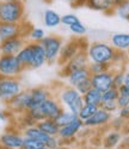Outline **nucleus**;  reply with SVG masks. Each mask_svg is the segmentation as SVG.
Returning <instances> with one entry per match:
<instances>
[{
	"instance_id": "1",
	"label": "nucleus",
	"mask_w": 129,
	"mask_h": 149,
	"mask_svg": "<svg viewBox=\"0 0 129 149\" xmlns=\"http://www.w3.org/2000/svg\"><path fill=\"white\" fill-rule=\"evenodd\" d=\"M116 49L110 43L104 41H95L89 43L86 48L87 58L91 63H100L113 65Z\"/></svg>"
},
{
	"instance_id": "2",
	"label": "nucleus",
	"mask_w": 129,
	"mask_h": 149,
	"mask_svg": "<svg viewBox=\"0 0 129 149\" xmlns=\"http://www.w3.org/2000/svg\"><path fill=\"white\" fill-rule=\"evenodd\" d=\"M62 109L63 107L61 106L60 101L56 99V96L53 95L45 101H43L40 106L29 109L27 114L37 123L43 119H55Z\"/></svg>"
},
{
	"instance_id": "3",
	"label": "nucleus",
	"mask_w": 129,
	"mask_h": 149,
	"mask_svg": "<svg viewBox=\"0 0 129 149\" xmlns=\"http://www.w3.org/2000/svg\"><path fill=\"white\" fill-rule=\"evenodd\" d=\"M25 21V6L21 0L1 1L0 0V22L21 24Z\"/></svg>"
},
{
	"instance_id": "4",
	"label": "nucleus",
	"mask_w": 129,
	"mask_h": 149,
	"mask_svg": "<svg viewBox=\"0 0 129 149\" xmlns=\"http://www.w3.org/2000/svg\"><path fill=\"white\" fill-rule=\"evenodd\" d=\"M55 96L60 101V104L63 108L73 112V113L78 114L80 108L84 106L82 95L74 87H71V86L61 87L58 91V94H55Z\"/></svg>"
},
{
	"instance_id": "5",
	"label": "nucleus",
	"mask_w": 129,
	"mask_h": 149,
	"mask_svg": "<svg viewBox=\"0 0 129 149\" xmlns=\"http://www.w3.org/2000/svg\"><path fill=\"white\" fill-rule=\"evenodd\" d=\"M45 52L47 57V64H55L58 63L59 55L61 52V48L63 46V39L59 35H45L44 39L40 42Z\"/></svg>"
},
{
	"instance_id": "6",
	"label": "nucleus",
	"mask_w": 129,
	"mask_h": 149,
	"mask_svg": "<svg viewBox=\"0 0 129 149\" xmlns=\"http://www.w3.org/2000/svg\"><path fill=\"white\" fill-rule=\"evenodd\" d=\"M87 46H89V42L85 39H73L66 43H63L59 59H58L59 65L62 66L67 61H69L74 55H77L80 51H86Z\"/></svg>"
},
{
	"instance_id": "7",
	"label": "nucleus",
	"mask_w": 129,
	"mask_h": 149,
	"mask_svg": "<svg viewBox=\"0 0 129 149\" xmlns=\"http://www.w3.org/2000/svg\"><path fill=\"white\" fill-rule=\"evenodd\" d=\"M23 90L22 83L17 77H5L0 74V100L7 104Z\"/></svg>"
},
{
	"instance_id": "8",
	"label": "nucleus",
	"mask_w": 129,
	"mask_h": 149,
	"mask_svg": "<svg viewBox=\"0 0 129 149\" xmlns=\"http://www.w3.org/2000/svg\"><path fill=\"white\" fill-rule=\"evenodd\" d=\"M24 70L25 69L16 55L0 54V74L1 76L19 78Z\"/></svg>"
},
{
	"instance_id": "9",
	"label": "nucleus",
	"mask_w": 129,
	"mask_h": 149,
	"mask_svg": "<svg viewBox=\"0 0 129 149\" xmlns=\"http://www.w3.org/2000/svg\"><path fill=\"white\" fill-rule=\"evenodd\" d=\"M31 26L32 25L26 21H24L21 24L0 22V41H5L17 36H23L26 39L27 33L31 29Z\"/></svg>"
},
{
	"instance_id": "10",
	"label": "nucleus",
	"mask_w": 129,
	"mask_h": 149,
	"mask_svg": "<svg viewBox=\"0 0 129 149\" xmlns=\"http://www.w3.org/2000/svg\"><path fill=\"white\" fill-rule=\"evenodd\" d=\"M24 148V135L18 127H10L0 136V149Z\"/></svg>"
},
{
	"instance_id": "11",
	"label": "nucleus",
	"mask_w": 129,
	"mask_h": 149,
	"mask_svg": "<svg viewBox=\"0 0 129 149\" xmlns=\"http://www.w3.org/2000/svg\"><path fill=\"white\" fill-rule=\"evenodd\" d=\"M30 106V91L29 90H22L19 94H17L13 99L6 104L7 111L11 114L21 116L23 113H26L29 111Z\"/></svg>"
},
{
	"instance_id": "12",
	"label": "nucleus",
	"mask_w": 129,
	"mask_h": 149,
	"mask_svg": "<svg viewBox=\"0 0 129 149\" xmlns=\"http://www.w3.org/2000/svg\"><path fill=\"white\" fill-rule=\"evenodd\" d=\"M84 129H85V124L79 118L74 119L72 123H69L67 125L61 126L59 129V134H58V137L60 138L61 144L72 142Z\"/></svg>"
},
{
	"instance_id": "13",
	"label": "nucleus",
	"mask_w": 129,
	"mask_h": 149,
	"mask_svg": "<svg viewBox=\"0 0 129 149\" xmlns=\"http://www.w3.org/2000/svg\"><path fill=\"white\" fill-rule=\"evenodd\" d=\"M90 64V60L87 58V54H86V51H80L77 55H74L69 61H67L64 65L61 66V71H60V74L63 76L64 78L67 77V74H69L72 71H75L78 69H81V68H87Z\"/></svg>"
},
{
	"instance_id": "14",
	"label": "nucleus",
	"mask_w": 129,
	"mask_h": 149,
	"mask_svg": "<svg viewBox=\"0 0 129 149\" xmlns=\"http://www.w3.org/2000/svg\"><path fill=\"white\" fill-rule=\"evenodd\" d=\"M111 118H113L111 113H109L108 111L99 107L93 116H92L91 118H89L86 122H84V124H85L86 129L105 127V126H109L110 122H111Z\"/></svg>"
},
{
	"instance_id": "15",
	"label": "nucleus",
	"mask_w": 129,
	"mask_h": 149,
	"mask_svg": "<svg viewBox=\"0 0 129 149\" xmlns=\"http://www.w3.org/2000/svg\"><path fill=\"white\" fill-rule=\"evenodd\" d=\"M113 76H114L113 70L104 71V72L96 73V74H91L90 79H91L92 88L104 93L105 90L113 87Z\"/></svg>"
},
{
	"instance_id": "16",
	"label": "nucleus",
	"mask_w": 129,
	"mask_h": 149,
	"mask_svg": "<svg viewBox=\"0 0 129 149\" xmlns=\"http://www.w3.org/2000/svg\"><path fill=\"white\" fill-rule=\"evenodd\" d=\"M25 43H26V39L23 36H17L5 41H0V54L17 55V53L23 48Z\"/></svg>"
},
{
	"instance_id": "17",
	"label": "nucleus",
	"mask_w": 129,
	"mask_h": 149,
	"mask_svg": "<svg viewBox=\"0 0 129 149\" xmlns=\"http://www.w3.org/2000/svg\"><path fill=\"white\" fill-rule=\"evenodd\" d=\"M30 91V106L29 109L40 106L43 101H45L48 97L53 96L54 93L48 87H36L32 89H29Z\"/></svg>"
},
{
	"instance_id": "18",
	"label": "nucleus",
	"mask_w": 129,
	"mask_h": 149,
	"mask_svg": "<svg viewBox=\"0 0 129 149\" xmlns=\"http://www.w3.org/2000/svg\"><path fill=\"white\" fill-rule=\"evenodd\" d=\"M31 46H32V59L29 69L37 70L47 64V57H45V52L40 42H31Z\"/></svg>"
},
{
	"instance_id": "19",
	"label": "nucleus",
	"mask_w": 129,
	"mask_h": 149,
	"mask_svg": "<svg viewBox=\"0 0 129 149\" xmlns=\"http://www.w3.org/2000/svg\"><path fill=\"white\" fill-rule=\"evenodd\" d=\"M85 6L92 11L102 12L108 16L115 13V6L111 4L110 0H87Z\"/></svg>"
},
{
	"instance_id": "20",
	"label": "nucleus",
	"mask_w": 129,
	"mask_h": 149,
	"mask_svg": "<svg viewBox=\"0 0 129 149\" xmlns=\"http://www.w3.org/2000/svg\"><path fill=\"white\" fill-rule=\"evenodd\" d=\"M123 138L122 131L110 129L106 134H104V137L102 139V146L104 149H115Z\"/></svg>"
},
{
	"instance_id": "21",
	"label": "nucleus",
	"mask_w": 129,
	"mask_h": 149,
	"mask_svg": "<svg viewBox=\"0 0 129 149\" xmlns=\"http://www.w3.org/2000/svg\"><path fill=\"white\" fill-rule=\"evenodd\" d=\"M110 45H111L116 51L129 53V34L117 33V34L111 35Z\"/></svg>"
},
{
	"instance_id": "22",
	"label": "nucleus",
	"mask_w": 129,
	"mask_h": 149,
	"mask_svg": "<svg viewBox=\"0 0 129 149\" xmlns=\"http://www.w3.org/2000/svg\"><path fill=\"white\" fill-rule=\"evenodd\" d=\"M91 77V72L89 70V68H81L78 69L75 71H72L69 74H67V82H68V86L71 87H77L80 82L85 81L86 78Z\"/></svg>"
},
{
	"instance_id": "23",
	"label": "nucleus",
	"mask_w": 129,
	"mask_h": 149,
	"mask_svg": "<svg viewBox=\"0 0 129 149\" xmlns=\"http://www.w3.org/2000/svg\"><path fill=\"white\" fill-rule=\"evenodd\" d=\"M17 59L19 60V63L23 65L24 69H29L30 68V64H31V59H32V46L31 42H26L23 48L17 53Z\"/></svg>"
},
{
	"instance_id": "24",
	"label": "nucleus",
	"mask_w": 129,
	"mask_h": 149,
	"mask_svg": "<svg viewBox=\"0 0 129 149\" xmlns=\"http://www.w3.org/2000/svg\"><path fill=\"white\" fill-rule=\"evenodd\" d=\"M22 132L24 135V137H29V138H34V139H37V141L42 142L44 146L45 143L48 142V139L50 138L49 135H47L45 132H43L42 130H40L36 125L34 126H29L24 130H22Z\"/></svg>"
},
{
	"instance_id": "25",
	"label": "nucleus",
	"mask_w": 129,
	"mask_h": 149,
	"mask_svg": "<svg viewBox=\"0 0 129 149\" xmlns=\"http://www.w3.org/2000/svg\"><path fill=\"white\" fill-rule=\"evenodd\" d=\"M36 126L49 136H58L60 129V126L55 123L54 119H43L41 122L36 123Z\"/></svg>"
},
{
	"instance_id": "26",
	"label": "nucleus",
	"mask_w": 129,
	"mask_h": 149,
	"mask_svg": "<svg viewBox=\"0 0 129 149\" xmlns=\"http://www.w3.org/2000/svg\"><path fill=\"white\" fill-rule=\"evenodd\" d=\"M43 23L47 28H56L61 24V16L54 10H45L43 13Z\"/></svg>"
},
{
	"instance_id": "27",
	"label": "nucleus",
	"mask_w": 129,
	"mask_h": 149,
	"mask_svg": "<svg viewBox=\"0 0 129 149\" xmlns=\"http://www.w3.org/2000/svg\"><path fill=\"white\" fill-rule=\"evenodd\" d=\"M82 99H84V104L100 107V104H102V91H99L95 88H91L87 93L82 95Z\"/></svg>"
},
{
	"instance_id": "28",
	"label": "nucleus",
	"mask_w": 129,
	"mask_h": 149,
	"mask_svg": "<svg viewBox=\"0 0 129 149\" xmlns=\"http://www.w3.org/2000/svg\"><path fill=\"white\" fill-rule=\"evenodd\" d=\"M77 118H78V114L77 113H73V112H71V111H68L66 108H63L60 112V113H59V116L55 118L54 120H55V123H56L61 127V126H64V125L72 123L73 120L77 119Z\"/></svg>"
},
{
	"instance_id": "29",
	"label": "nucleus",
	"mask_w": 129,
	"mask_h": 149,
	"mask_svg": "<svg viewBox=\"0 0 129 149\" xmlns=\"http://www.w3.org/2000/svg\"><path fill=\"white\" fill-rule=\"evenodd\" d=\"M99 107L98 106H95V105H89V104H84V106H82L80 108V111L78 112V118L80 120H82V122H86V120L89 118H91L92 116H93L97 109Z\"/></svg>"
},
{
	"instance_id": "30",
	"label": "nucleus",
	"mask_w": 129,
	"mask_h": 149,
	"mask_svg": "<svg viewBox=\"0 0 129 149\" xmlns=\"http://www.w3.org/2000/svg\"><path fill=\"white\" fill-rule=\"evenodd\" d=\"M118 108L129 106V88L126 86H122L118 88V97L116 100Z\"/></svg>"
},
{
	"instance_id": "31",
	"label": "nucleus",
	"mask_w": 129,
	"mask_h": 149,
	"mask_svg": "<svg viewBox=\"0 0 129 149\" xmlns=\"http://www.w3.org/2000/svg\"><path fill=\"white\" fill-rule=\"evenodd\" d=\"M45 37V31L42 28L37 26H31V29L27 33L26 39H29L30 42H41Z\"/></svg>"
},
{
	"instance_id": "32",
	"label": "nucleus",
	"mask_w": 129,
	"mask_h": 149,
	"mask_svg": "<svg viewBox=\"0 0 129 149\" xmlns=\"http://www.w3.org/2000/svg\"><path fill=\"white\" fill-rule=\"evenodd\" d=\"M113 72H114V76H113V87L115 88H119L123 86V82H124V68H111Z\"/></svg>"
},
{
	"instance_id": "33",
	"label": "nucleus",
	"mask_w": 129,
	"mask_h": 149,
	"mask_svg": "<svg viewBox=\"0 0 129 149\" xmlns=\"http://www.w3.org/2000/svg\"><path fill=\"white\" fill-rule=\"evenodd\" d=\"M129 60V54L128 53H124V52H119V51H116L115 55H114V60H113V65L111 66L114 68H123V65L126 63H128Z\"/></svg>"
},
{
	"instance_id": "34",
	"label": "nucleus",
	"mask_w": 129,
	"mask_h": 149,
	"mask_svg": "<svg viewBox=\"0 0 129 149\" xmlns=\"http://www.w3.org/2000/svg\"><path fill=\"white\" fill-rule=\"evenodd\" d=\"M34 125H36V122H35V120L29 114H27V112L19 116V119H18V126H17L19 130H24L26 127L34 126Z\"/></svg>"
},
{
	"instance_id": "35",
	"label": "nucleus",
	"mask_w": 129,
	"mask_h": 149,
	"mask_svg": "<svg viewBox=\"0 0 129 149\" xmlns=\"http://www.w3.org/2000/svg\"><path fill=\"white\" fill-rule=\"evenodd\" d=\"M115 13H116L118 17H121L122 19L129 22V0H127V1L122 3L121 5L116 6V7H115Z\"/></svg>"
},
{
	"instance_id": "36",
	"label": "nucleus",
	"mask_w": 129,
	"mask_h": 149,
	"mask_svg": "<svg viewBox=\"0 0 129 149\" xmlns=\"http://www.w3.org/2000/svg\"><path fill=\"white\" fill-rule=\"evenodd\" d=\"M87 68H89L91 74H96V73H100V72L111 70V65H109V64H100V63H91L90 61Z\"/></svg>"
},
{
	"instance_id": "37",
	"label": "nucleus",
	"mask_w": 129,
	"mask_h": 149,
	"mask_svg": "<svg viewBox=\"0 0 129 149\" xmlns=\"http://www.w3.org/2000/svg\"><path fill=\"white\" fill-rule=\"evenodd\" d=\"M118 97V89L115 87L109 88L104 93H102V102L103 101H116Z\"/></svg>"
},
{
	"instance_id": "38",
	"label": "nucleus",
	"mask_w": 129,
	"mask_h": 149,
	"mask_svg": "<svg viewBox=\"0 0 129 149\" xmlns=\"http://www.w3.org/2000/svg\"><path fill=\"white\" fill-rule=\"evenodd\" d=\"M68 28H69L71 33H72V34H74V35H77V36H84V35L87 33L86 26L82 24L81 21L78 22V23H75V24H72V25L68 26Z\"/></svg>"
},
{
	"instance_id": "39",
	"label": "nucleus",
	"mask_w": 129,
	"mask_h": 149,
	"mask_svg": "<svg viewBox=\"0 0 129 149\" xmlns=\"http://www.w3.org/2000/svg\"><path fill=\"white\" fill-rule=\"evenodd\" d=\"M45 146L37 141V139H34V138H29V137H24V148L26 149H42Z\"/></svg>"
},
{
	"instance_id": "40",
	"label": "nucleus",
	"mask_w": 129,
	"mask_h": 149,
	"mask_svg": "<svg viewBox=\"0 0 129 149\" xmlns=\"http://www.w3.org/2000/svg\"><path fill=\"white\" fill-rule=\"evenodd\" d=\"M110 127L117 130V131H123V129L126 127V120L122 119L121 117H113L111 118V122H110Z\"/></svg>"
},
{
	"instance_id": "41",
	"label": "nucleus",
	"mask_w": 129,
	"mask_h": 149,
	"mask_svg": "<svg viewBox=\"0 0 129 149\" xmlns=\"http://www.w3.org/2000/svg\"><path fill=\"white\" fill-rule=\"evenodd\" d=\"M78 22H80V19L73 13H67L61 16V24H63L64 26H71L72 24H75Z\"/></svg>"
},
{
	"instance_id": "42",
	"label": "nucleus",
	"mask_w": 129,
	"mask_h": 149,
	"mask_svg": "<svg viewBox=\"0 0 129 149\" xmlns=\"http://www.w3.org/2000/svg\"><path fill=\"white\" fill-rule=\"evenodd\" d=\"M100 108L108 111L109 113H111V114L116 113L118 111V106H117L116 101H103L102 104H100Z\"/></svg>"
},
{
	"instance_id": "43",
	"label": "nucleus",
	"mask_w": 129,
	"mask_h": 149,
	"mask_svg": "<svg viewBox=\"0 0 129 149\" xmlns=\"http://www.w3.org/2000/svg\"><path fill=\"white\" fill-rule=\"evenodd\" d=\"M92 88V84H91V79L90 78H86L85 81H82V82H80L79 84L75 87V89L80 93L81 95H84L85 93H87L90 89Z\"/></svg>"
},
{
	"instance_id": "44",
	"label": "nucleus",
	"mask_w": 129,
	"mask_h": 149,
	"mask_svg": "<svg viewBox=\"0 0 129 149\" xmlns=\"http://www.w3.org/2000/svg\"><path fill=\"white\" fill-rule=\"evenodd\" d=\"M60 146H62V144H61V141L58 136H50L48 142L45 143V147L50 148V149H58Z\"/></svg>"
},
{
	"instance_id": "45",
	"label": "nucleus",
	"mask_w": 129,
	"mask_h": 149,
	"mask_svg": "<svg viewBox=\"0 0 129 149\" xmlns=\"http://www.w3.org/2000/svg\"><path fill=\"white\" fill-rule=\"evenodd\" d=\"M117 114H118V117H121L122 119L127 120V119L129 118V106L118 108V111H117Z\"/></svg>"
},
{
	"instance_id": "46",
	"label": "nucleus",
	"mask_w": 129,
	"mask_h": 149,
	"mask_svg": "<svg viewBox=\"0 0 129 149\" xmlns=\"http://www.w3.org/2000/svg\"><path fill=\"white\" fill-rule=\"evenodd\" d=\"M123 86L129 88V70L124 71V82H123Z\"/></svg>"
},
{
	"instance_id": "47",
	"label": "nucleus",
	"mask_w": 129,
	"mask_h": 149,
	"mask_svg": "<svg viewBox=\"0 0 129 149\" xmlns=\"http://www.w3.org/2000/svg\"><path fill=\"white\" fill-rule=\"evenodd\" d=\"M0 120H3V122H6L7 120V113L5 111H3L1 108H0Z\"/></svg>"
},
{
	"instance_id": "48",
	"label": "nucleus",
	"mask_w": 129,
	"mask_h": 149,
	"mask_svg": "<svg viewBox=\"0 0 129 149\" xmlns=\"http://www.w3.org/2000/svg\"><path fill=\"white\" fill-rule=\"evenodd\" d=\"M111 1V4L116 7V6H118V5H121L122 3H124V1H127V0H110Z\"/></svg>"
},
{
	"instance_id": "49",
	"label": "nucleus",
	"mask_w": 129,
	"mask_h": 149,
	"mask_svg": "<svg viewBox=\"0 0 129 149\" xmlns=\"http://www.w3.org/2000/svg\"><path fill=\"white\" fill-rule=\"evenodd\" d=\"M123 131H124L126 134H129V118L126 120V127L123 129Z\"/></svg>"
},
{
	"instance_id": "50",
	"label": "nucleus",
	"mask_w": 129,
	"mask_h": 149,
	"mask_svg": "<svg viewBox=\"0 0 129 149\" xmlns=\"http://www.w3.org/2000/svg\"><path fill=\"white\" fill-rule=\"evenodd\" d=\"M64 1H67L68 4H71L72 6H74V7H75V5H77V3H78V0H64Z\"/></svg>"
},
{
	"instance_id": "51",
	"label": "nucleus",
	"mask_w": 129,
	"mask_h": 149,
	"mask_svg": "<svg viewBox=\"0 0 129 149\" xmlns=\"http://www.w3.org/2000/svg\"><path fill=\"white\" fill-rule=\"evenodd\" d=\"M1 1H13V0H1Z\"/></svg>"
},
{
	"instance_id": "52",
	"label": "nucleus",
	"mask_w": 129,
	"mask_h": 149,
	"mask_svg": "<svg viewBox=\"0 0 129 149\" xmlns=\"http://www.w3.org/2000/svg\"><path fill=\"white\" fill-rule=\"evenodd\" d=\"M21 1H23V3H25V1H29V0H21Z\"/></svg>"
},
{
	"instance_id": "53",
	"label": "nucleus",
	"mask_w": 129,
	"mask_h": 149,
	"mask_svg": "<svg viewBox=\"0 0 129 149\" xmlns=\"http://www.w3.org/2000/svg\"><path fill=\"white\" fill-rule=\"evenodd\" d=\"M42 149H50V148H47V147H44V148H42Z\"/></svg>"
},
{
	"instance_id": "54",
	"label": "nucleus",
	"mask_w": 129,
	"mask_h": 149,
	"mask_svg": "<svg viewBox=\"0 0 129 149\" xmlns=\"http://www.w3.org/2000/svg\"><path fill=\"white\" fill-rule=\"evenodd\" d=\"M82 1H85V4H86V1H87V0H82Z\"/></svg>"
},
{
	"instance_id": "55",
	"label": "nucleus",
	"mask_w": 129,
	"mask_h": 149,
	"mask_svg": "<svg viewBox=\"0 0 129 149\" xmlns=\"http://www.w3.org/2000/svg\"><path fill=\"white\" fill-rule=\"evenodd\" d=\"M128 64H129V60H128Z\"/></svg>"
},
{
	"instance_id": "56",
	"label": "nucleus",
	"mask_w": 129,
	"mask_h": 149,
	"mask_svg": "<svg viewBox=\"0 0 129 149\" xmlns=\"http://www.w3.org/2000/svg\"><path fill=\"white\" fill-rule=\"evenodd\" d=\"M128 54H129V53H128Z\"/></svg>"
}]
</instances>
